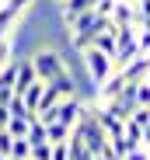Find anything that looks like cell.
<instances>
[{
  "label": "cell",
  "mask_w": 150,
  "mask_h": 160,
  "mask_svg": "<svg viewBox=\"0 0 150 160\" xmlns=\"http://www.w3.org/2000/svg\"><path fill=\"white\" fill-rule=\"evenodd\" d=\"M140 146L150 153V125H143V139H140Z\"/></svg>",
  "instance_id": "16"
},
{
  "label": "cell",
  "mask_w": 150,
  "mask_h": 160,
  "mask_svg": "<svg viewBox=\"0 0 150 160\" xmlns=\"http://www.w3.org/2000/svg\"><path fill=\"white\" fill-rule=\"evenodd\" d=\"M0 160H7V157H0Z\"/></svg>",
  "instance_id": "18"
},
{
  "label": "cell",
  "mask_w": 150,
  "mask_h": 160,
  "mask_svg": "<svg viewBox=\"0 0 150 160\" xmlns=\"http://www.w3.org/2000/svg\"><path fill=\"white\" fill-rule=\"evenodd\" d=\"M7 160H18V157H7Z\"/></svg>",
  "instance_id": "17"
},
{
  "label": "cell",
  "mask_w": 150,
  "mask_h": 160,
  "mask_svg": "<svg viewBox=\"0 0 150 160\" xmlns=\"http://www.w3.org/2000/svg\"><path fill=\"white\" fill-rule=\"evenodd\" d=\"M32 122H35V118H28V115H11L4 129L11 132L14 139H21V136H28V125H32Z\"/></svg>",
  "instance_id": "6"
},
{
  "label": "cell",
  "mask_w": 150,
  "mask_h": 160,
  "mask_svg": "<svg viewBox=\"0 0 150 160\" xmlns=\"http://www.w3.org/2000/svg\"><path fill=\"white\" fill-rule=\"evenodd\" d=\"M129 122H136L140 129H143V125H150V104H147V108H136V112L129 115Z\"/></svg>",
  "instance_id": "14"
},
{
  "label": "cell",
  "mask_w": 150,
  "mask_h": 160,
  "mask_svg": "<svg viewBox=\"0 0 150 160\" xmlns=\"http://www.w3.org/2000/svg\"><path fill=\"white\" fill-rule=\"evenodd\" d=\"M11 143H14V136L7 129H0V157H11Z\"/></svg>",
  "instance_id": "15"
},
{
  "label": "cell",
  "mask_w": 150,
  "mask_h": 160,
  "mask_svg": "<svg viewBox=\"0 0 150 160\" xmlns=\"http://www.w3.org/2000/svg\"><path fill=\"white\" fill-rule=\"evenodd\" d=\"M66 136H70V125H63V122H49L45 125V139L49 143H63Z\"/></svg>",
  "instance_id": "9"
},
{
  "label": "cell",
  "mask_w": 150,
  "mask_h": 160,
  "mask_svg": "<svg viewBox=\"0 0 150 160\" xmlns=\"http://www.w3.org/2000/svg\"><path fill=\"white\" fill-rule=\"evenodd\" d=\"M66 146H70V160H94V153L84 146V139H70L66 136Z\"/></svg>",
  "instance_id": "8"
},
{
  "label": "cell",
  "mask_w": 150,
  "mask_h": 160,
  "mask_svg": "<svg viewBox=\"0 0 150 160\" xmlns=\"http://www.w3.org/2000/svg\"><path fill=\"white\" fill-rule=\"evenodd\" d=\"M140 56V42H136V28L133 24H122L115 28V52H112V63L115 66H126L129 59Z\"/></svg>",
  "instance_id": "2"
},
{
  "label": "cell",
  "mask_w": 150,
  "mask_h": 160,
  "mask_svg": "<svg viewBox=\"0 0 150 160\" xmlns=\"http://www.w3.org/2000/svg\"><path fill=\"white\" fill-rule=\"evenodd\" d=\"M28 146H32V143L24 139V136H21V139H14V143H11V157H18V160H28Z\"/></svg>",
  "instance_id": "12"
},
{
  "label": "cell",
  "mask_w": 150,
  "mask_h": 160,
  "mask_svg": "<svg viewBox=\"0 0 150 160\" xmlns=\"http://www.w3.org/2000/svg\"><path fill=\"white\" fill-rule=\"evenodd\" d=\"M56 118L53 122H63V125H73L77 122V115H80V101L73 98V94H66V98H59V104H56Z\"/></svg>",
  "instance_id": "5"
},
{
  "label": "cell",
  "mask_w": 150,
  "mask_h": 160,
  "mask_svg": "<svg viewBox=\"0 0 150 160\" xmlns=\"http://www.w3.org/2000/svg\"><path fill=\"white\" fill-rule=\"evenodd\" d=\"M24 139H28V143H45V125L35 118V122L28 125V136H24Z\"/></svg>",
  "instance_id": "11"
},
{
  "label": "cell",
  "mask_w": 150,
  "mask_h": 160,
  "mask_svg": "<svg viewBox=\"0 0 150 160\" xmlns=\"http://www.w3.org/2000/svg\"><path fill=\"white\" fill-rule=\"evenodd\" d=\"M66 24H70V32H101V28H108L112 21H108L105 14H98L94 7H87V11H80L77 18H70Z\"/></svg>",
  "instance_id": "4"
},
{
  "label": "cell",
  "mask_w": 150,
  "mask_h": 160,
  "mask_svg": "<svg viewBox=\"0 0 150 160\" xmlns=\"http://www.w3.org/2000/svg\"><path fill=\"white\" fill-rule=\"evenodd\" d=\"M80 56H84V66H87V73H91V80H94V84H105V80L112 77V70H115V63H112V56H108V52H101V49H84L80 52Z\"/></svg>",
  "instance_id": "3"
},
{
  "label": "cell",
  "mask_w": 150,
  "mask_h": 160,
  "mask_svg": "<svg viewBox=\"0 0 150 160\" xmlns=\"http://www.w3.org/2000/svg\"><path fill=\"white\" fill-rule=\"evenodd\" d=\"M49 160H70V146H66V139H63V143H53V153H49Z\"/></svg>",
  "instance_id": "13"
},
{
  "label": "cell",
  "mask_w": 150,
  "mask_h": 160,
  "mask_svg": "<svg viewBox=\"0 0 150 160\" xmlns=\"http://www.w3.org/2000/svg\"><path fill=\"white\" fill-rule=\"evenodd\" d=\"M28 59H32L39 80H56L59 73H66V59L59 56V52H53V49H39V52H32Z\"/></svg>",
  "instance_id": "1"
},
{
  "label": "cell",
  "mask_w": 150,
  "mask_h": 160,
  "mask_svg": "<svg viewBox=\"0 0 150 160\" xmlns=\"http://www.w3.org/2000/svg\"><path fill=\"white\" fill-rule=\"evenodd\" d=\"M49 153H53V143H32L28 146V160H49Z\"/></svg>",
  "instance_id": "10"
},
{
  "label": "cell",
  "mask_w": 150,
  "mask_h": 160,
  "mask_svg": "<svg viewBox=\"0 0 150 160\" xmlns=\"http://www.w3.org/2000/svg\"><path fill=\"white\" fill-rule=\"evenodd\" d=\"M94 35L98 32H70V52H84L94 45Z\"/></svg>",
  "instance_id": "7"
}]
</instances>
